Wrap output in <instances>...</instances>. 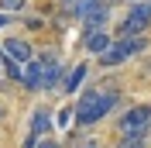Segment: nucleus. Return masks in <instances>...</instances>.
<instances>
[{
    "mask_svg": "<svg viewBox=\"0 0 151 148\" xmlns=\"http://www.w3.org/2000/svg\"><path fill=\"white\" fill-rule=\"evenodd\" d=\"M24 4H28V0H0V10H7V14H17V10H24Z\"/></svg>",
    "mask_w": 151,
    "mask_h": 148,
    "instance_id": "obj_13",
    "label": "nucleus"
},
{
    "mask_svg": "<svg viewBox=\"0 0 151 148\" xmlns=\"http://www.w3.org/2000/svg\"><path fill=\"white\" fill-rule=\"evenodd\" d=\"M62 4H76V0H62Z\"/></svg>",
    "mask_w": 151,
    "mask_h": 148,
    "instance_id": "obj_18",
    "label": "nucleus"
},
{
    "mask_svg": "<svg viewBox=\"0 0 151 148\" xmlns=\"http://www.w3.org/2000/svg\"><path fill=\"white\" fill-rule=\"evenodd\" d=\"M76 148H100V145H96V138H86V141H79Z\"/></svg>",
    "mask_w": 151,
    "mask_h": 148,
    "instance_id": "obj_15",
    "label": "nucleus"
},
{
    "mask_svg": "<svg viewBox=\"0 0 151 148\" xmlns=\"http://www.w3.org/2000/svg\"><path fill=\"white\" fill-rule=\"evenodd\" d=\"M62 79V65L55 62V55H41V73H38V90H52Z\"/></svg>",
    "mask_w": 151,
    "mask_h": 148,
    "instance_id": "obj_4",
    "label": "nucleus"
},
{
    "mask_svg": "<svg viewBox=\"0 0 151 148\" xmlns=\"http://www.w3.org/2000/svg\"><path fill=\"white\" fill-rule=\"evenodd\" d=\"M110 45H113V38L106 35L103 28H100V31H86V52H89V55H96V59H100Z\"/></svg>",
    "mask_w": 151,
    "mask_h": 148,
    "instance_id": "obj_5",
    "label": "nucleus"
},
{
    "mask_svg": "<svg viewBox=\"0 0 151 148\" xmlns=\"http://www.w3.org/2000/svg\"><path fill=\"white\" fill-rule=\"evenodd\" d=\"M106 17H110V10H106V4L100 0V7H96L93 14H86V17H83V28H86V31H100V28L106 24Z\"/></svg>",
    "mask_w": 151,
    "mask_h": 148,
    "instance_id": "obj_9",
    "label": "nucleus"
},
{
    "mask_svg": "<svg viewBox=\"0 0 151 148\" xmlns=\"http://www.w3.org/2000/svg\"><path fill=\"white\" fill-rule=\"evenodd\" d=\"M4 55L17 59V62H31V45L21 41V38H7V41H4Z\"/></svg>",
    "mask_w": 151,
    "mask_h": 148,
    "instance_id": "obj_6",
    "label": "nucleus"
},
{
    "mask_svg": "<svg viewBox=\"0 0 151 148\" xmlns=\"http://www.w3.org/2000/svg\"><path fill=\"white\" fill-rule=\"evenodd\" d=\"M7 24H10V14H7V10H0V28H7Z\"/></svg>",
    "mask_w": 151,
    "mask_h": 148,
    "instance_id": "obj_16",
    "label": "nucleus"
},
{
    "mask_svg": "<svg viewBox=\"0 0 151 148\" xmlns=\"http://www.w3.org/2000/svg\"><path fill=\"white\" fill-rule=\"evenodd\" d=\"M35 148H58V141H52V138L45 134V138H38V141H35Z\"/></svg>",
    "mask_w": 151,
    "mask_h": 148,
    "instance_id": "obj_14",
    "label": "nucleus"
},
{
    "mask_svg": "<svg viewBox=\"0 0 151 148\" xmlns=\"http://www.w3.org/2000/svg\"><path fill=\"white\" fill-rule=\"evenodd\" d=\"M96 7H100V0H76V4H72V17H79V21H83L86 14H93Z\"/></svg>",
    "mask_w": 151,
    "mask_h": 148,
    "instance_id": "obj_10",
    "label": "nucleus"
},
{
    "mask_svg": "<svg viewBox=\"0 0 151 148\" xmlns=\"http://www.w3.org/2000/svg\"><path fill=\"white\" fill-rule=\"evenodd\" d=\"M86 73H89V65H72V73H65V79H62V90L69 93V96H72L76 90H79V86H83V79H86Z\"/></svg>",
    "mask_w": 151,
    "mask_h": 148,
    "instance_id": "obj_8",
    "label": "nucleus"
},
{
    "mask_svg": "<svg viewBox=\"0 0 151 148\" xmlns=\"http://www.w3.org/2000/svg\"><path fill=\"white\" fill-rule=\"evenodd\" d=\"M144 73H151V59H144Z\"/></svg>",
    "mask_w": 151,
    "mask_h": 148,
    "instance_id": "obj_17",
    "label": "nucleus"
},
{
    "mask_svg": "<svg viewBox=\"0 0 151 148\" xmlns=\"http://www.w3.org/2000/svg\"><path fill=\"white\" fill-rule=\"evenodd\" d=\"M4 73H7L10 79H21V83H24V62H17V59H10V55H7V65H4Z\"/></svg>",
    "mask_w": 151,
    "mask_h": 148,
    "instance_id": "obj_11",
    "label": "nucleus"
},
{
    "mask_svg": "<svg viewBox=\"0 0 151 148\" xmlns=\"http://www.w3.org/2000/svg\"><path fill=\"white\" fill-rule=\"evenodd\" d=\"M120 148H144V134H124Z\"/></svg>",
    "mask_w": 151,
    "mask_h": 148,
    "instance_id": "obj_12",
    "label": "nucleus"
},
{
    "mask_svg": "<svg viewBox=\"0 0 151 148\" xmlns=\"http://www.w3.org/2000/svg\"><path fill=\"white\" fill-rule=\"evenodd\" d=\"M0 73H4V65H0Z\"/></svg>",
    "mask_w": 151,
    "mask_h": 148,
    "instance_id": "obj_19",
    "label": "nucleus"
},
{
    "mask_svg": "<svg viewBox=\"0 0 151 148\" xmlns=\"http://www.w3.org/2000/svg\"><path fill=\"white\" fill-rule=\"evenodd\" d=\"M148 128H151V103H134V107H127V110L120 114V124H117L120 134H148Z\"/></svg>",
    "mask_w": 151,
    "mask_h": 148,
    "instance_id": "obj_2",
    "label": "nucleus"
},
{
    "mask_svg": "<svg viewBox=\"0 0 151 148\" xmlns=\"http://www.w3.org/2000/svg\"><path fill=\"white\" fill-rule=\"evenodd\" d=\"M113 103H117V93L113 90H86L76 103V124L79 128H93L106 114L113 110Z\"/></svg>",
    "mask_w": 151,
    "mask_h": 148,
    "instance_id": "obj_1",
    "label": "nucleus"
},
{
    "mask_svg": "<svg viewBox=\"0 0 151 148\" xmlns=\"http://www.w3.org/2000/svg\"><path fill=\"white\" fill-rule=\"evenodd\" d=\"M48 131H52V114H48L45 107H38V110L31 114V134H35V138H45Z\"/></svg>",
    "mask_w": 151,
    "mask_h": 148,
    "instance_id": "obj_7",
    "label": "nucleus"
},
{
    "mask_svg": "<svg viewBox=\"0 0 151 148\" xmlns=\"http://www.w3.org/2000/svg\"><path fill=\"white\" fill-rule=\"evenodd\" d=\"M148 28H151V0H134V7L120 21L117 35H144Z\"/></svg>",
    "mask_w": 151,
    "mask_h": 148,
    "instance_id": "obj_3",
    "label": "nucleus"
}]
</instances>
